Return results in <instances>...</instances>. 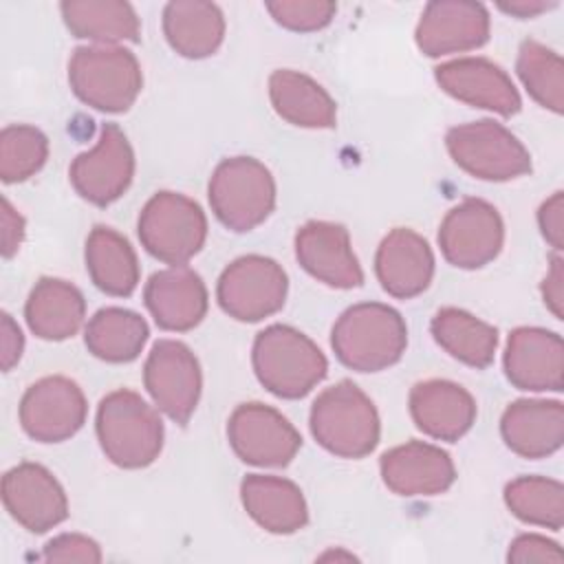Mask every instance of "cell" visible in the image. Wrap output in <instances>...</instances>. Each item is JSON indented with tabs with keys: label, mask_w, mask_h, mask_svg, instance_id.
<instances>
[{
	"label": "cell",
	"mask_w": 564,
	"mask_h": 564,
	"mask_svg": "<svg viewBox=\"0 0 564 564\" xmlns=\"http://www.w3.org/2000/svg\"><path fill=\"white\" fill-rule=\"evenodd\" d=\"M330 344L344 366L359 372H377L401 359L408 346V328L392 306L361 302L339 315Z\"/></svg>",
	"instance_id": "cell-1"
},
{
	"label": "cell",
	"mask_w": 564,
	"mask_h": 564,
	"mask_svg": "<svg viewBox=\"0 0 564 564\" xmlns=\"http://www.w3.org/2000/svg\"><path fill=\"white\" fill-rule=\"evenodd\" d=\"M251 359L258 381L282 399H302L328 372V361L317 344L284 324L258 333Z\"/></svg>",
	"instance_id": "cell-2"
},
{
	"label": "cell",
	"mask_w": 564,
	"mask_h": 564,
	"mask_svg": "<svg viewBox=\"0 0 564 564\" xmlns=\"http://www.w3.org/2000/svg\"><path fill=\"white\" fill-rule=\"evenodd\" d=\"M97 438L110 463L123 469H141L163 449V421L132 390L106 394L97 408Z\"/></svg>",
	"instance_id": "cell-3"
},
{
	"label": "cell",
	"mask_w": 564,
	"mask_h": 564,
	"mask_svg": "<svg viewBox=\"0 0 564 564\" xmlns=\"http://www.w3.org/2000/svg\"><path fill=\"white\" fill-rule=\"evenodd\" d=\"M311 434L330 454L364 458L379 443V414L375 403L352 381L326 388L311 408Z\"/></svg>",
	"instance_id": "cell-4"
},
{
	"label": "cell",
	"mask_w": 564,
	"mask_h": 564,
	"mask_svg": "<svg viewBox=\"0 0 564 564\" xmlns=\"http://www.w3.org/2000/svg\"><path fill=\"white\" fill-rule=\"evenodd\" d=\"M73 93L101 112H126L141 93L143 75L132 51L121 46H79L68 62Z\"/></svg>",
	"instance_id": "cell-5"
},
{
	"label": "cell",
	"mask_w": 564,
	"mask_h": 564,
	"mask_svg": "<svg viewBox=\"0 0 564 564\" xmlns=\"http://www.w3.org/2000/svg\"><path fill=\"white\" fill-rule=\"evenodd\" d=\"M209 205L225 227L251 231L275 207V181L253 156L225 159L209 178Z\"/></svg>",
	"instance_id": "cell-6"
},
{
	"label": "cell",
	"mask_w": 564,
	"mask_h": 564,
	"mask_svg": "<svg viewBox=\"0 0 564 564\" xmlns=\"http://www.w3.org/2000/svg\"><path fill=\"white\" fill-rule=\"evenodd\" d=\"M207 238L200 205L176 192H156L139 216V240L150 256L172 267L194 258Z\"/></svg>",
	"instance_id": "cell-7"
},
{
	"label": "cell",
	"mask_w": 564,
	"mask_h": 564,
	"mask_svg": "<svg viewBox=\"0 0 564 564\" xmlns=\"http://www.w3.org/2000/svg\"><path fill=\"white\" fill-rule=\"evenodd\" d=\"M445 145L458 167L482 181H511L531 172L529 150L494 119L449 128Z\"/></svg>",
	"instance_id": "cell-8"
},
{
	"label": "cell",
	"mask_w": 564,
	"mask_h": 564,
	"mask_svg": "<svg viewBox=\"0 0 564 564\" xmlns=\"http://www.w3.org/2000/svg\"><path fill=\"white\" fill-rule=\"evenodd\" d=\"M289 280L284 269L267 256L234 260L218 280L220 308L238 322H260L284 306Z\"/></svg>",
	"instance_id": "cell-9"
},
{
	"label": "cell",
	"mask_w": 564,
	"mask_h": 564,
	"mask_svg": "<svg viewBox=\"0 0 564 564\" xmlns=\"http://www.w3.org/2000/svg\"><path fill=\"white\" fill-rule=\"evenodd\" d=\"M143 383L159 410L185 425L203 388L198 359L183 341L159 339L145 359Z\"/></svg>",
	"instance_id": "cell-10"
},
{
	"label": "cell",
	"mask_w": 564,
	"mask_h": 564,
	"mask_svg": "<svg viewBox=\"0 0 564 564\" xmlns=\"http://www.w3.org/2000/svg\"><path fill=\"white\" fill-rule=\"evenodd\" d=\"M505 240L498 209L480 198H465L452 207L438 227L443 258L458 269H480L491 262Z\"/></svg>",
	"instance_id": "cell-11"
},
{
	"label": "cell",
	"mask_w": 564,
	"mask_h": 564,
	"mask_svg": "<svg viewBox=\"0 0 564 564\" xmlns=\"http://www.w3.org/2000/svg\"><path fill=\"white\" fill-rule=\"evenodd\" d=\"M68 176L84 200L99 207L115 203L134 176V152L123 130L106 123L97 143L75 156Z\"/></svg>",
	"instance_id": "cell-12"
},
{
	"label": "cell",
	"mask_w": 564,
	"mask_h": 564,
	"mask_svg": "<svg viewBox=\"0 0 564 564\" xmlns=\"http://www.w3.org/2000/svg\"><path fill=\"white\" fill-rule=\"evenodd\" d=\"M227 436L236 456L258 467L289 465L302 445L289 419L264 403L238 405L229 416Z\"/></svg>",
	"instance_id": "cell-13"
},
{
	"label": "cell",
	"mask_w": 564,
	"mask_h": 564,
	"mask_svg": "<svg viewBox=\"0 0 564 564\" xmlns=\"http://www.w3.org/2000/svg\"><path fill=\"white\" fill-rule=\"evenodd\" d=\"M86 397L66 377L35 381L20 401L22 430L40 443H59L79 432L86 421Z\"/></svg>",
	"instance_id": "cell-14"
},
{
	"label": "cell",
	"mask_w": 564,
	"mask_h": 564,
	"mask_svg": "<svg viewBox=\"0 0 564 564\" xmlns=\"http://www.w3.org/2000/svg\"><path fill=\"white\" fill-rule=\"evenodd\" d=\"M414 40L427 57L478 48L489 40V11L485 4L471 0L427 2Z\"/></svg>",
	"instance_id": "cell-15"
},
{
	"label": "cell",
	"mask_w": 564,
	"mask_h": 564,
	"mask_svg": "<svg viewBox=\"0 0 564 564\" xmlns=\"http://www.w3.org/2000/svg\"><path fill=\"white\" fill-rule=\"evenodd\" d=\"M2 502L31 533H44L68 518V500L57 478L37 463H20L2 478Z\"/></svg>",
	"instance_id": "cell-16"
},
{
	"label": "cell",
	"mask_w": 564,
	"mask_h": 564,
	"mask_svg": "<svg viewBox=\"0 0 564 564\" xmlns=\"http://www.w3.org/2000/svg\"><path fill=\"white\" fill-rule=\"evenodd\" d=\"M505 375L520 390H562L564 344L553 330L520 326L511 330L505 348Z\"/></svg>",
	"instance_id": "cell-17"
},
{
	"label": "cell",
	"mask_w": 564,
	"mask_h": 564,
	"mask_svg": "<svg viewBox=\"0 0 564 564\" xmlns=\"http://www.w3.org/2000/svg\"><path fill=\"white\" fill-rule=\"evenodd\" d=\"M438 86L476 108L494 110L502 117H511L520 110V93L511 77L494 62L485 57H458L434 68Z\"/></svg>",
	"instance_id": "cell-18"
},
{
	"label": "cell",
	"mask_w": 564,
	"mask_h": 564,
	"mask_svg": "<svg viewBox=\"0 0 564 564\" xmlns=\"http://www.w3.org/2000/svg\"><path fill=\"white\" fill-rule=\"evenodd\" d=\"M295 256L306 273L328 286L352 289L364 282V271L344 225L326 220L302 225L295 234Z\"/></svg>",
	"instance_id": "cell-19"
},
{
	"label": "cell",
	"mask_w": 564,
	"mask_h": 564,
	"mask_svg": "<svg viewBox=\"0 0 564 564\" xmlns=\"http://www.w3.org/2000/svg\"><path fill=\"white\" fill-rule=\"evenodd\" d=\"M379 469L386 487L405 498L443 494L456 480L449 454L421 441L388 449L379 460Z\"/></svg>",
	"instance_id": "cell-20"
},
{
	"label": "cell",
	"mask_w": 564,
	"mask_h": 564,
	"mask_svg": "<svg viewBox=\"0 0 564 564\" xmlns=\"http://www.w3.org/2000/svg\"><path fill=\"white\" fill-rule=\"evenodd\" d=\"M375 271L383 291L399 300L423 293L434 275V253L427 240L408 229H392L379 245Z\"/></svg>",
	"instance_id": "cell-21"
},
{
	"label": "cell",
	"mask_w": 564,
	"mask_h": 564,
	"mask_svg": "<svg viewBox=\"0 0 564 564\" xmlns=\"http://www.w3.org/2000/svg\"><path fill=\"white\" fill-rule=\"evenodd\" d=\"M143 300L163 330H189L207 313L205 282L185 264L152 273L143 289Z\"/></svg>",
	"instance_id": "cell-22"
},
{
	"label": "cell",
	"mask_w": 564,
	"mask_h": 564,
	"mask_svg": "<svg viewBox=\"0 0 564 564\" xmlns=\"http://www.w3.org/2000/svg\"><path fill=\"white\" fill-rule=\"evenodd\" d=\"M410 414L423 434L452 443L471 430L476 401L454 381L430 379L410 390Z\"/></svg>",
	"instance_id": "cell-23"
},
{
	"label": "cell",
	"mask_w": 564,
	"mask_h": 564,
	"mask_svg": "<svg viewBox=\"0 0 564 564\" xmlns=\"http://www.w3.org/2000/svg\"><path fill=\"white\" fill-rule=\"evenodd\" d=\"M500 434L518 456L544 458L562 447L564 405L542 399L513 401L500 419Z\"/></svg>",
	"instance_id": "cell-24"
},
{
	"label": "cell",
	"mask_w": 564,
	"mask_h": 564,
	"mask_svg": "<svg viewBox=\"0 0 564 564\" xmlns=\"http://www.w3.org/2000/svg\"><path fill=\"white\" fill-rule=\"evenodd\" d=\"M240 498L247 513L269 533H295L308 522L306 500L286 478L249 474L240 482Z\"/></svg>",
	"instance_id": "cell-25"
},
{
	"label": "cell",
	"mask_w": 564,
	"mask_h": 564,
	"mask_svg": "<svg viewBox=\"0 0 564 564\" xmlns=\"http://www.w3.org/2000/svg\"><path fill=\"white\" fill-rule=\"evenodd\" d=\"M86 315V302L77 286L57 278H42L29 293L24 317L29 328L48 341L73 337Z\"/></svg>",
	"instance_id": "cell-26"
},
{
	"label": "cell",
	"mask_w": 564,
	"mask_h": 564,
	"mask_svg": "<svg viewBox=\"0 0 564 564\" xmlns=\"http://www.w3.org/2000/svg\"><path fill=\"white\" fill-rule=\"evenodd\" d=\"M163 33L178 55L200 59L223 44L225 18L214 2L174 0L163 9Z\"/></svg>",
	"instance_id": "cell-27"
},
{
	"label": "cell",
	"mask_w": 564,
	"mask_h": 564,
	"mask_svg": "<svg viewBox=\"0 0 564 564\" xmlns=\"http://www.w3.org/2000/svg\"><path fill=\"white\" fill-rule=\"evenodd\" d=\"M269 97L275 112L300 128H333L337 106L333 97L308 75L297 70H275L269 77Z\"/></svg>",
	"instance_id": "cell-28"
},
{
	"label": "cell",
	"mask_w": 564,
	"mask_h": 564,
	"mask_svg": "<svg viewBox=\"0 0 564 564\" xmlns=\"http://www.w3.org/2000/svg\"><path fill=\"white\" fill-rule=\"evenodd\" d=\"M86 269L93 284L115 297H128L139 284V260L115 229L97 225L86 240Z\"/></svg>",
	"instance_id": "cell-29"
},
{
	"label": "cell",
	"mask_w": 564,
	"mask_h": 564,
	"mask_svg": "<svg viewBox=\"0 0 564 564\" xmlns=\"http://www.w3.org/2000/svg\"><path fill=\"white\" fill-rule=\"evenodd\" d=\"M430 328L436 344L454 359L474 368H487L494 361L498 330L471 313L454 306L441 308L432 317Z\"/></svg>",
	"instance_id": "cell-30"
},
{
	"label": "cell",
	"mask_w": 564,
	"mask_h": 564,
	"mask_svg": "<svg viewBox=\"0 0 564 564\" xmlns=\"http://www.w3.org/2000/svg\"><path fill=\"white\" fill-rule=\"evenodd\" d=\"M148 335V324L139 313L108 306L90 317L84 330V341L97 359L128 364L139 357Z\"/></svg>",
	"instance_id": "cell-31"
},
{
	"label": "cell",
	"mask_w": 564,
	"mask_h": 564,
	"mask_svg": "<svg viewBox=\"0 0 564 564\" xmlns=\"http://www.w3.org/2000/svg\"><path fill=\"white\" fill-rule=\"evenodd\" d=\"M64 24L75 37L95 42L139 40L141 22L123 0H66L59 4Z\"/></svg>",
	"instance_id": "cell-32"
},
{
	"label": "cell",
	"mask_w": 564,
	"mask_h": 564,
	"mask_svg": "<svg viewBox=\"0 0 564 564\" xmlns=\"http://www.w3.org/2000/svg\"><path fill=\"white\" fill-rule=\"evenodd\" d=\"M509 511L522 522L560 531L564 524V487L544 476H520L505 487Z\"/></svg>",
	"instance_id": "cell-33"
},
{
	"label": "cell",
	"mask_w": 564,
	"mask_h": 564,
	"mask_svg": "<svg viewBox=\"0 0 564 564\" xmlns=\"http://www.w3.org/2000/svg\"><path fill=\"white\" fill-rule=\"evenodd\" d=\"M516 70L527 93L544 108L560 115L564 110V62L535 40H524L518 51Z\"/></svg>",
	"instance_id": "cell-34"
},
{
	"label": "cell",
	"mask_w": 564,
	"mask_h": 564,
	"mask_svg": "<svg viewBox=\"0 0 564 564\" xmlns=\"http://www.w3.org/2000/svg\"><path fill=\"white\" fill-rule=\"evenodd\" d=\"M48 156V139L33 126H7L0 132V178L20 183L42 170Z\"/></svg>",
	"instance_id": "cell-35"
},
{
	"label": "cell",
	"mask_w": 564,
	"mask_h": 564,
	"mask_svg": "<svg viewBox=\"0 0 564 564\" xmlns=\"http://www.w3.org/2000/svg\"><path fill=\"white\" fill-rule=\"evenodd\" d=\"M267 11L284 29L308 33L324 29L335 18L337 4L330 0H278L267 2Z\"/></svg>",
	"instance_id": "cell-36"
},
{
	"label": "cell",
	"mask_w": 564,
	"mask_h": 564,
	"mask_svg": "<svg viewBox=\"0 0 564 564\" xmlns=\"http://www.w3.org/2000/svg\"><path fill=\"white\" fill-rule=\"evenodd\" d=\"M42 560H46V562H86V564H97V562H101V549L88 535L62 533V535L53 538L44 546Z\"/></svg>",
	"instance_id": "cell-37"
},
{
	"label": "cell",
	"mask_w": 564,
	"mask_h": 564,
	"mask_svg": "<svg viewBox=\"0 0 564 564\" xmlns=\"http://www.w3.org/2000/svg\"><path fill=\"white\" fill-rule=\"evenodd\" d=\"M509 562L516 564H527V562H564V553L557 542L546 540L544 535L538 533H522L509 544L507 553Z\"/></svg>",
	"instance_id": "cell-38"
},
{
	"label": "cell",
	"mask_w": 564,
	"mask_h": 564,
	"mask_svg": "<svg viewBox=\"0 0 564 564\" xmlns=\"http://www.w3.org/2000/svg\"><path fill=\"white\" fill-rule=\"evenodd\" d=\"M538 223L546 242L560 251L564 247V194L555 192L540 205Z\"/></svg>",
	"instance_id": "cell-39"
},
{
	"label": "cell",
	"mask_w": 564,
	"mask_h": 564,
	"mask_svg": "<svg viewBox=\"0 0 564 564\" xmlns=\"http://www.w3.org/2000/svg\"><path fill=\"white\" fill-rule=\"evenodd\" d=\"M24 348V337L20 333V326L13 322L9 313L0 315V359H2V370L9 372L22 357Z\"/></svg>",
	"instance_id": "cell-40"
},
{
	"label": "cell",
	"mask_w": 564,
	"mask_h": 564,
	"mask_svg": "<svg viewBox=\"0 0 564 564\" xmlns=\"http://www.w3.org/2000/svg\"><path fill=\"white\" fill-rule=\"evenodd\" d=\"M542 297L546 308L562 319L564 315V262L560 256L551 258V269L542 280Z\"/></svg>",
	"instance_id": "cell-41"
},
{
	"label": "cell",
	"mask_w": 564,
	"mask_h": 564,
	"mask_svg": "<svg viewBox=\"0 0 564 564\" xmlns=\"http://www.w3.org/2000/svg\"><path fill=\"white\" fill-rule=\"evenodd\" d=\"M24 238V218L11 207L9 198H2V256L11 258Z\"/></svg>",
	"instance_id": "cell-42"
},
{
	"label": "cell",
	"mask_w": 564,
	"mask_h": 564,
	"mask_svg": "<svg viewBox=\"0 0 564 564\" xmlns=\"http://www.w3.org/2000/svg\"><path fill=\"white\" fill-rule=\"evenodd\" d=\"M555 2H546V0H511V2H498V9L518 18H533L542 11L553 9Z\"/></svg>",
	"instance_id": "cell-43"
},
{
	"label": "cell",
	"mask_w": 564,
	"mask_h": 564,
	"mask_svg": "<svg viewBox=\"0 0 564 564\" xmlns=\"http://www.w3.org/2000/svg\"><path fill=\"white\" fill-rule=\"evenodd\" d=\"M330 557H335V560H339V557H346V560H355V555H350V553H335V551H330V553H324L319 560H330Z\"/></svg>",
	"instance_id": "cell-44"
}]
</instances>
